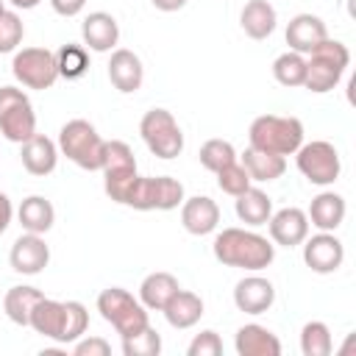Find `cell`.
Here are the masks:
<instances>
[{
	"mask_svg": "<svg viewBox=\"0 0 356 356\" xmlns=\"http://www.w3.org/2000/svg\"><path fill=\"white\" fill-rule=\"evenodd\" d=\"M211 250L220 264L250 270V273L270 267L275 259V245L267 236H261L256 231H245V228H222L214 236Z\"/></svg>",
	"mask_w": 356,
	"mask_h": 356,
	"instance_id": "1",
	"label": "cell"
},
{
	"mask_svg": "<svg viewBox=\"0 0 356 356\" xmlns=\"http://www.w3.org/2000/svg\"><path fill=\"white\" fill-rule=\"evenodd\" d=\"M250 147L275 153V156H292L303 145V122L298 117H278V114H261L250 122L248 131Z\"/></svg>",
	"mask_w": 356,
	"mask_h": 356,
	"instance_id": "2",
	"label": "cell"
},
{
	"mask_svg": "<svg viewBox=\"0 0 356 356\" xmlns=\"http://www.w3.org/2000/svg\"><path fill=\"white\" fill-rule=\"evenodd\" d=\"M350 64V53L342 42L337 39H323L306 58V78H303V86L314 95H323V92H331L345 70Z\"/></svg>",
	"mask_w": 356,
	"mask_h": 356,
	"instance_id": "3",
	"label": "cell"
},
{
	"mask_svg": "<svg viewBox=\"0 0 356 356\" xmlns=\"http://www.w3.org/2000/svg\"><path fill=\"white\" fill-rule=\"evenodd\" d=\"M97 312L106 323H111V328L120 334V339L139 334L142 328L150 325L147 320V309L122 286H108L97 295Z\"/></svg>",
	"mask_w": 356,
	"mask_h": 356,
	"instance_id": "4",
	"label": "cell"
},
{
	"mask_svg": "<svg viewBox=\"0 0 356 356\" xmlns=\"http://www.w3.org/2000/svg\"><path fill=\"white\" fill-rule=\"evenodd\" d=\"M103 142L100 134L89 120H70L58 131V153L67 156L75 167L81 170H100V156H103Z\"/></svg>",
	"mask_w": 356,
	"mask_h": 356,
	"instance_id": "5",
	"label": "cell"
},
{
	"mask_svg": "<svg viewBox=\"0 0 356 356\" xmlns=\"http://www.w3.org/2000/svg\"><path fill=\"white\" fill-rule=\"evenodd\" d=\"M0 134L8 142H28L36 134V114L28 95L17 86H0Z\"/></svg>",
	"mask_w": 356,
	"mask_h": 356,
	"instance_id": "6",
	"label": "cell"
},
{
	"mask_svg": "<svg viewBox=\"0 0 356 356\" xmlns=\"http://www.w3.org/2000/svg\"><path fill=\"white\" fill-rule=\"evenodd\" d=\"M139 134L147 145V150L156 159H175L184 150V134L175 117L167 108H150L145 111L139 122Z\"/></svg>",
	"mask_w": 356,
	"mask_h": 356,
	"instance_id": "7",
	"label": "cell"
},
{
	"mask_svg": "<svg viewBox=\"0 0 356 356\" xmlns=\"http://www.w3.org/2000/svg\"><path fill=\"white\" fill-rule=\"evenodd\" d=\"M295 161H298V170L303 172V178L309 184H314V186H331L339 178V172H342L339 153L325 139L303 142L295 150Z\"/></svg>",
	"mask_w": 356,
	"mask_h": 356,
	"instance_id": "8",
	"label": "cell"
},
{
	"mask_svg": "<svg viewBox=\"0 0 356 356\" xmlns=\"http://www.w3.org/2000/svg\"><path fill=\"white\" fill-rule=\"evenodd\" d=\"M11 72L25 89H50L58 81L56 53L47 47H22L14 53Z\"/></svg>",
	"mask_w": 356,
	"mask_h": 356,
	"instance_id": "9",
	"label": "cell"
},
{
	"mask_svg": "<svg viewBox=\"0 0 356 356\" xmlns=\"http://www.w3.org/2000/svg\"><path fill=\"white\" fill-rule=\"evenodd\" d=\"M300 245H303V261L312 273L328 275L337 273L345 261V245L334 236V231H320L314 236H306Z\"/></svg>",
	"mask_w": 356,
	"mask_h": 356,
	"instance_id": "10",
	"label": "cell"
},
{
	"mask_svg": "<svg viewBox=\"0 0 356 356\" xmlns=\"http://www.w3.org/2000/svg\"><path fill=\"white\" fill-rule=\"evenodd\" d=\"M11 270L19 275H39L47 261H50V248L42 239V234H22L19 239H14L11 253H8Z\"/></svg>",
	"mask_w": 356,
	"mask_h": 356,
	"instance_id": "11",
	"label": "cell"
},
{
	"mask_svg": "<svg viewBox=\"0 0 356 356\" xmlns=\"http://www.w3.org/2000/svg\"><path fill=\"white\" fill-rule=\"evenodd\" d=\"M267 225H270V239L281 248H298L309 236V217L298 206H286L270 214Z\"/></svg>",
	"mask_w": 356,
	"mask_h": 356,
	"instance_id": "12",
	"label": "cell"
},
{
	"mask_svg": "<svg viewBox=\"0 0 356 356\" xmlns=\"http://www.w3.org/2000/svg\"><path fill=\"white\" fill-rule=\"evenodd\" d=\"M234 303L245 314H264L275 303V286L261 275H245L234 286Z\"/></svg>",
	"mask_w": 356,
	"mask_h": 356,
	"instance_id": "13",
	"label": "cell"
},
{
	"mask_svg": "<svg viewBox=\"0 0 356 356\" xmlns=\"http://www.w3.org/2000/svg\"><path fill=\"white\" fill-rule=\"evenodd\" d=\"M323 39H328V28L317 14H295L286 25V44L300 56H309Z\"/></svg>",
	"mask_w": 356,
	"mask_h": 356,
	"instance_id": "14",
	"label": "cell"
},
{
	"mask_svg": "<svg viewBox=\"0 0 356 356\" xmlns=\"http://www.w3.org/2000/svg\"><path fill=\"white\" fill-rule=\"evenodd\" d=\"M220 222V206L206 197V195H195V197H184L181 203V225L192 234V236H206L217 228Z\"/></svg>",
	"mask_w": 356,
	"mask_h": 356,
	"instance_id": "15",
	"label": "cell"
},
{
	"mask_svg": "<svg viewBox=\"0 0 356 356\" xmlns=\"http://www.w3.org/2000/svg\"><path fill=\"white\" fill-rule=\"evenodd\" d=\"M108 81L122 95L136 92L142 86V81H145V67H142L139 56L134 50H125V47L114 50L111 58H108Z\"/></svg>",
	"mask_w": 356,
	"mask_h": 356,
	"instance_id": "16",
	"label": "cell"
},
{
	"mask_svg": "<svg viewBox=\"0 0 356 356\" xmlns=\"http://www.w3.org/2000/svg\"><path fill=\"white\" fill-rule=\"evenodd\" d=\"M19 159H22V167H25L31 175L44 178V175H50V172L56 170V164H58V145H56L53 139H47L44 134H33L28 142H22Z\"/></svg>",
	"mask_w": 356,
	"mask_h": 356,
	"instance_id": "17",
	"label": "cell"
},
{
	"mask_svg": "<svg viewBox=\"0 0 356 356\" xmlns=\"http://www.w3.org/2000/svg\"><path fill=\"white\" fill-rule=\"evenodd\" d=\"M83 47L95 53H108L120 39V25L108 11H92L81 25Z\"/></svg>",
	"mask_w": 356,
	"mask_h": 356,
	"instance_id": "18",
	"label": "cell"
},
{
	"mask_svg": "<svg viewBox=\"0 0 356 356\" xmlns=\"http://www.w3.org/2000/svg\"><path fill=\"white\" fill-rule=\"evenodd\" d=\"M28 325H31L36 334H42L44 339H53V342L61 345L64 325H67V306H64V300L42 298V300L33 306Z\"/></svg>",
	"mask_w": 356,
	"mask_h": 356,
	"instance_id": "19",
	"label": "cell"
},
{
	"mask_svg": "<svg viewBox=\"0 0 356 356\" xmlns=\"http://www.w3.org/2000/svg\"><path fill=\"white\" fill-rule=\"evenodd\" d=\"M234 348L239 356H281V339L259 323L242 325L234 337Z\"/></svg>",
	"mask_w": 356,
	"mask_h": 356,
	"instance_id": "20",
	"label": "cell"
},
{
	"mask_svg": "<svg viewBox=\"0 0 356 356\" xmlns=\"http://www.w3.org/2000/svg\"><path fill=\"white\" fill-rule=\"evenodd\" d=\"M345 211H348V206H345L342 195L320 192L317 197H312L306 217H309V225H314L320 231H337L342 225V220H345Z\"/></svg>",
	"mask_w": 356,
	"mask_h": 356,
	"instance_id": "21",
	"label": "cell"
},
{
	"mask_svg": "<svg viewBox=\"0 0 356 356\" xmlns=\"http://www.w3.org/2000/svg\"><path fill=\"white\" fill-rule=\"evenodd\" d=\"M17 220L28 234H47L56 222V209L47 197L42 195H28L19 209H17Z\"/></svg>",
	"mask_w": 356,
	"mask_h": 356,
	"instance_id": "22",
	"label": "cell"
},
{
	"mask_svg": "<svg viewBox=\"0 0 356 356\" xmlns=\"http://www.w3.org/2000/svg\"><path fill=\"white\" fill-rule=\"evenodd\" d=\"M178 289H181V286H178V278H175L172 273H164V270L150 273V275H145V281L139 284V303H142L145 309H150V312H161V309L167 306V300H170Z\"/></svg>",
	"mask_w": 356,
	"mask_h": 356,
	"instance_id": "23",
	"label": "cell"
},
{
	"mask_svg": "<svg viewBox=\"0 0 356 356\" xmlns=\"http://www.w3.org/2000/svg\"><path fill=\"white\" fill-rule=\"evenodd\" d=\"M275 22L278 14L270 0H248L239 14V25L250 39H267L275 31Z\"/></svg>",
	"mask_w": 356,
	"mask_h": 356,
	"instance_id": "24",
	"label": "cell"
},
{
	"mask_svg": "<svg viewBox=\"0 0 356 356\" xmlns=\"http://www.w3.org/2000/svg\"><path fill=\"white\" fill-rule=\"evenodd\" d=\"M161 312L172 328H192L203 317V300H200V295H195L189 289H178Z\"/></svg>",
	"mask_w": 356,
	"mask_h": 356,
	"instance_id": "25",
	"label": "cell"
},
{
	"mask_svg": "<svg viewBox=\"0 0 356 356\" xmlns=\"http://www.w3.org/2000/svg\"><path fill=\"white\" fill-rule=\"evenodd\" d=\"M100 172H103V178H125V175H136V159H134V150H131L125 142H120V139H108V142H103Z\"/></svg>",
	"mask_w": 356,
	"mask_h": 356,
	"instance_id": "26",
	"label": "cell"
},
{
	"mask_svg": "<svg viewBox=\"0 0 356 356\" xmlns=\"http://www.w3.org/2000/svg\"><path fill=\"white\" fill-rule=\"evenodd\" d=\"M234 209H236V217H239L245 225L259 228V225H267V220H270V214H273V200L267 197V192L250 186V189H245L242 195H236Z\"/></svg>",
	"mask_w": 356,
	"mask_h": 356,
	"instance_id": "27",
	"label": "cell"
},
{
	"mask_svg": "<svg viewBox=\"0 0 356 356\" xmlns=\"http://www.w3.org/2000/svg\"><path fill=\"white\" fill-rule=\"evenodd\" d=\"M242 167L248 170L250 181H275L286 170V156H275V153H264V150L248 147L242 153Z\"/></svg>",
	"mask_w": 356,
	"mask_h": 356,
	"instance_id": "28",
	"label": "cell"
},
{
	"mask_svg": "<svg viewBox=\"0 0 356 356\" xmlns=\"http://www.w3.org/2000/svg\"><path fill=\"white\" fill-rule=\"evenodd\" d=\"M42 298H44V295H42V289H36V286H25V284L11 286V289L6 292V298H3V312H6V317H8L11 323L28 325L31 312H33V306H36Z\"/></svg>",
	"mask_w": 356,
	"mask_h": 356,
	"instance_id": "29",
	"label": "cell"
},
{
	"mask_svg": "<svg viewBox=\"0 0 356 356\" xmlns=\"http://www.w3.org/2000/svg\"><path fill=\"white\" fill-rule=\"evenodd\" d=\"M56 67H58V78L78 81L89 70V50L83 44H61L56 50Z\"/></svg>",
	"mask_w": 356,
	"mask_h": 356,
	"instance_id": "30",
	"label": "cell"
},
{
	"mask_svg": "<svg viewBox=\"0 0 356 356\" xmlns=\"http://www.w3.org/2000/svg\"><path fill=\"white\" fill-rule=\"evenodd\" d=\"M334 339L323 320H309L300 328V353L303 356H331Z\"/></svg>",
	"mask_w": 356,
	"mask_h": 356,
	"instance_id": "31",
	"label": "cell"
},
{
	"mask_svg": "<svg viewBox=\"0 0 356 356\" xmlns=\"http://www.w3.org/2000/svg\"><path fill=\"white\" fill-rule=\"evenodd\" d=\"M273 75L281 86H303V78H306V58L295 50H286L281 53L275 61H273Z\"/></svg>",
	"mask_w": 356,
	"mask_h": 356,
	"instance_id": "32",
	"label": "cell"
},
{
	"mask_svg": "<svg viewBox=\"0 0 356 356\" xmlns=\"http://www.w3.org/2000/svg\"><path fill=\"white\" fill-rule=\"evenodd\" d=\"M197 159H200V164H203L209 172H217V170H222L225 164L236 161V150H234V145L225 142V139H209V142H203Z\"/></svg>",
	"mask_w": 356,
	"mask_h": 356,
	"instance_id": "33",
	"label": "cell"
},
{
	"mask_svg": "<svg viewBox=\"0 0 356 356\" xmlns=\"http://www.w3.org/2000/svg\"><path fill=\"white\" fill-rule=\"evenodd\" d=\"M217 175V186L225 192V195H231V197H236V195H242L245 189H250V175H248V170L239 164V161H231V164H225L222 170H217L214 172Z\"/></svg>",
	"mask_w": 356,
	"mask_h": 356,
	"instance_id": "34",
	"label": "cell"
},
{
	"mask_svg": "<svg viewBox=\"0 0 356 356\" xmlns=\"http://www.w3.org/2000/svg\"><path fill=\"white\" fill-rule=\"evenodd\" d=\"M122 353L125 356H159L161 353V337H159V331H153L147 325L139 334L125 337L122 339Z\"/></svg>",
	"mask_w": 356,
	"mask_h": 356,
	"instance_id": "35",
	"label": "cell"
},
{
	"mask_svg": "<svg viewBox=\"0 0 356 356\" xmlns=\"http://www.w3.org/2000/svg\"><path fill=\"white\" fill-rule=\"evenodd\" d=\"M184 203V184L170 175H156V211H172Z\"/></svg>",
	"mask_w": 356,
	"mask_h": 356,
	"instance_id": "36",
	"label": "cell"
},
{
	"mask_svg": "<svg viewBox=\"0 0 356 356\" xmlns=\"http://www.w3.org/2000/svg\"><path fill=\"white\" fill-rule=\"evenodd\" d=\"M67 306V325H64V337H61V345H70L75 339H81L89 328V312L81 300H64Z\"/></svg>",
	"mask_w": 356,
	"mask_h": 356,
	"instance_id": "37",
	"label": "cell"
},
{
	"mask_svg": "<svg viewBox=\"0 0 356 356\" xmlns=\"http://www.w3.org/2000/svg\"><path fill=\"white\" fill-rule=\"evenodd\" d=\"M25 36V25L17 11L0 14V53H14Z\"/></svg>",
	"mask_w": 356,
	"mask_h": 356,
	"instance_id": "38",
	"label": "cell"
},
{
	"mask_svg": "<svg viewBox=\"0 0 356 356\" xmlns=\"http://www.w3.org/2000/svg\"><path fill=\"white\" fill-rule=\"evenodd\" d=\"M186 353H189V356H220V353H222V339H220L217 331L206 328V331L195 334V339L189 342Z\"/></svg>",
	"mask_w": 356,
	"mask_h": 356,
	"instance_id": "39",
	"label": "cell"
},
{
	"mask_svg": "<svg viewBox=\"0 0 356 356\" xmlns=\"http://www.w3.org/2000/svg\"><path fill=\"white\" fill-rule=\"evenodd\" d=\"M72 353L75 356H108L111 353V345L103 337H86V339H75Z\"/></svg>",
	"mask_w": 356,
	"mask_h": 356,
	"instance_id": "40",
	"label": "cell"
},
{
	"mask_svg": "<svg viewBox=\"0 0 356 356\" xmlns=\"http://www.w3.org/2000/svg\"><path fill=\"white\" fill-rule=\"evenodd\" d=\"M50 6H53V11L61 14V17H75V14L83 11L86 0H50Z\"/></svg>",
	"mask_w": 356,
	"mask_h": 356,
	"instance_id": "41",
	"label": "cell"
},
{
	"mask_svg": "<svg viewBox=\"0 0 356 356\" xmlns=\"http://www.w3.org/2000/svg\"><path fill=\"white\" fill-rule=\"evenodd\" d=\"M11 217H14V206H11L8 195L0 192V234H6V228L11 225Z\"/></svg>",
	"mask_w": 356,
	"mask_h": 356,
	"instance_id": "42",
	"label": "cell"
},
{
	"mask_svg": "<svg viewBox=\"0 0 356 356\" xmlns=\"http://www.w3.org/2000/svg\"><path fill=\"white\" fill-rule=\"evenodd\" d=\"M159 11H178V8H184L189 0H150Z\"/></svg>",
	"mask_w": 356,
	"mask_h": 356,
	"instance_id": "43",
	"label": "cell"
},
{
	"mask_svg": "<svg viewBox=\"0 0 356 356\" xmlns=\"http://www.w3.org/2000/svg\"><path fill=\"white\" fill-rule=\"evenodd\" d=\"M8 3H11L14 8H22V11H25V8H36L42 0H8Z\"/></svg>",
	"mask_w": 356,
	"mask_h": 356,
	"instance_id": "44",
	"label": "cell"
},
{
	"mask_svg": "<svg viewBox=\"0 0 356 356\" xmlns=\"http://www.w3.org/2000/svg\"><path fill=\"white\" fill-rule=\"evenodd\" d=\"M3 11H6V8H3V0H0V14H3Z\"/></svg>",
	"mask_w": 356,
	"mask_h": 356,
	"instance_id": "45",
	"label": "cell"
}]
</instances>
